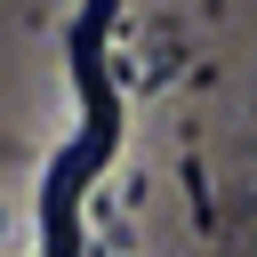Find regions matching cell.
<instances>
[{
  "mask_svg": "<svg viewBox=\"0 0 257 257\" xmlns=\"http://www.w3.org/2000/svg\"><path fill=\"white\" fill-rule=\"evenodd\" d=\"M104 24H112V0H88L64 32V56H72V80H80V137L56 153L48 169V193H40V217H48V257H80V185L112 161V137H120V96L104 80Z\"/></svg>",
  "mask_w": 257,
  "mask_h": 257,
  "instance_id": "6da1fadb",
  "label": "cell"
}]
</instances>
